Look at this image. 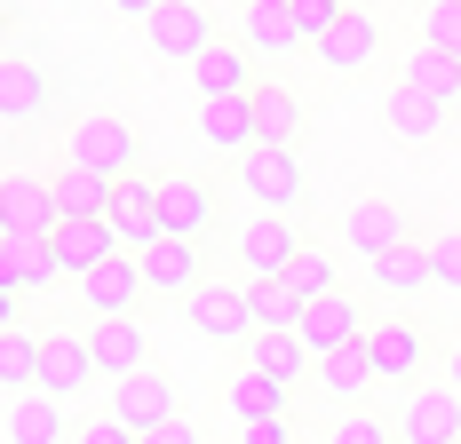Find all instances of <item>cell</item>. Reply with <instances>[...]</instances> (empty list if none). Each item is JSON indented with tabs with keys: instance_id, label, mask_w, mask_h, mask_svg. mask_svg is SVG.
<instances>
[{
	"instance_id": "cell-1",
	"label": "cell",
	"mask_w": 461,
	"mask_h": 444,
	"mask_svg": "<svg viewBox=\"0 0 461 444\" xmlns=\"http://www.w3.org/2000/svg\"><path fill=\"white\" fill-rule=\"evenodd\" d=\"M230 175L255 199V215H294V207L311 199V175H303L294 143H247V151L230 159Z\"/></svg>"
},
{
	"instance_id": "cell-2",
	"label": "cell",
	"mask_w": 461,
	"mask_h": 444,
	"mask_svg": "<svg viewBox=\"0 0 461 444\" xmlns=\"http://www.w3.org/2000/svg\"><path fill=\"white\" fill-rule=\"evenodd\" d=\"M215 40H223V32H215V8H207V0H159V8L143 16V48H151L159 64H184L191 72Z\"/></svg>"
},
{
	"instance_id": "cell-3",
	"label": "cell",
	"mask_w": 461,
	"mask_h": 444,
	"mask_svg": "<svg viewBox=\"0 0 461 444\" xmlns=\"http://www.w3.org/2000/svg\"><path fill=\"white\" fill-rule=\"evenodd\" d=\"M64 159H80L95 175H136L143 167V135L120 120V111H80L64 128Z\"/></svg>"
},
{
	"instance_id": "cell-4",
	"label": "cell",
	"mask_w": 461,
	"mask_h": 444,
	"mask_svg": "<svg viewBox=\"0 0 461 444\" xmlns=\"http://www.w3.org/2000/svg\"><path fill=\"white\" fill-rule=\"evenodd\" d=\"M136 262H143V286H151V302H191V294L215 278V254H207V238H151Z\"/></svg>"
},
{
	"instance_id": "cell-5",
	"label": "cell",
	"mask_w": 461,
	"mask_h": 444,
	"mask_svg": "<svg viewBox=\"0 0 461 444\" xmlns=\"http://www.w3.org/2000/svg\"><path fill=\"white\" fill-rule=\"evenodd\" d=\"M184 317H191V333H199V342H215V350H247V333H255L247 278H207V286L184 302Z\"/></svg>"
},
{
	"instance_id": "cell-6",
	"label": "cell",
	"mask_w": 461,
	"mask_h": 444,
	"mask_svg": "<svg viewBox=\"0 0 461 444\" xmlns=\"http://www.w3.org/2000/svg\"><path fill=\"white\" fill-rule=\"evenodd\" d=\"M398 444H461V389L438 373V381H414L398 389Z\"/></svg>"
},
{
	"instance_id": "cell-7",
	"label": "cell",
	"mask_w": 461,
	"mask_h": 444,
	"mask_svg": "<svg viewBox=\"0 0 461 444\" xmlns=\"http://www.w3.org/2000/svg\"><path fill=\"white\" fill-rule=\"evenodd\" d=\"M294 333H303V350H311V357H326V350L366 342L374 317H366V302H358L350 286H334V294H311V302H303V325H294Z\"/></svg>"
},
{
	"instance_id": "cell-8",
	"label": "cell",
	"mask_w": 461,
	"mask_h": 444,
	"mask_svg": "<svg viewBox=\"0 0 461 444\" xmlns=\"http://www.w3.org/2000/svg\"><path fill=\"white\" fill-rule=\"evenodd\" d=\"M159 222H167V238H215L223 182L215 175H159Z\"/></svg>"
},
{
	"instance_id": "cell-9",
	"label": "cell",
	"mask_w": 461,
	"mask_h": 444,
	"mask_svg": "<svg viewBox=\"0 0 461 444\" xmlns=\"http://www.w3.org/2000/svg\"><path fill=\"white\" fill-rule=\"evenodd\" d=\"M95 381V350H88V325H56V333H41V389L48 397H88Z\"/></svg>"
},
{
	"instance_id": "cell-10",
	"label": "cell",
	"mask_w": 461,
	"mask_h": 444,
	"mask_svg": "<svg viewBox=\"0 0 461 444\" xmlns=\"http://www.w3.org/2000/svg\"><path fill=\"white\" fill-rule=\"evenodd\" d=\"M334 230H342V246H350L358 262H374V254H390V246L414 238V222H406L398 199H350V207L334 215Z\"/></svg>"
},
{
	"instance_id": "cell-11",
	"label": "cell",
	"mask_w": 461,
	"mask_h": 444,
	"mask_svg": "<svg viewBox=\"0 0 461 444\" xmlns=\"http://www.w3.org/2000/svg\"><path fill=\"white\" fill-rule=\"evenodd\" d=\"M366 350H374V373H382V381L414 389L421 373H429V325H421V317H374Z\"/></svg>"
},
{
	"instance_id": "cell-12",
	"label": "cell",
	"mask_w": 461,
	"mask_h": 444,
	"mask_svg": "<svg viewBox=\"0 0 461 444\" xmlns=\"http://www.w3.org/2000/svg\"><path fill=\"white\" fill-rule=\"evenodd\" d=\"M112 230H120V246L128 254H143L151 238H167V222H159V167H136V175H120V191H112Z\"/></svg>"
},
{
	"instance_id": "cell-13",
	"label": "cell",
	"mask_w": 461,
	"mask_h": 444,
	"mask_svg": "<svg viewBox=\"0 0 461 444\" xmlns=\"http://www.w3.org/2000/svg\"><path fill=\"white\" fill-rule=\"evenodd\" d=\"M72 286H80V310H88V317H136L143 302H151L136 254H112V262H95L88 278H72Z\"/></svg>"
},
{
	"instance_id": "cell-14",
	"label": "cell",
	"mask_w": 461,
	"mask_h": 444,
	"mask_svg": "<svg viewBox=\"0 0 461 444\" xmlns=\"http://www.w3.org/2000/svg\"><path fill=\"white\" fill-rule=\"evenodd\" d=\"M294 254H303L294 215H247V230H239V278H286Z\"/></svg>"
},
{
	"instance_id": "cell-15",
	"label": "cell",
	"mask_w": 461,
	"mask_h": 444,
	"mask_svg": "<svg viewBox=\"0 0 461 444\" xmlns=\"http://www.w3.org/2000/svg\"><path fill=\"white\" fill-rule=\"evenodd\" d=\"M48 246H56V270H64V278H88L95 262L128 254L120 230H112V215H64L56 230H48Z\"/></svg>"
},
{
	"instance_id": "cell-16",
	"label": "cell",
	"mask_w": 461,
	"mask_h": 444,
	"mask_svg": "<svg viewBox=\"0 0 461 444\" xmlns=\"http://www.w3.org/2000/svg\"><path fill=\"white\" fill-rule=\"evenodd\" d=\"M104 413H120L128 429H159V421H176L184 404H176V373H159V365H143V373H128V381H112V404Z\"/></svg>"
},
{
	"instance_id": "cell-17",
	"label": "cell",
	"mask_w": 461,
	"mask_h": 444,
	"mask_svg": "<svg viewBox=\"0 0 461 444\" xmlns=\"http://www.w3.org/2000/svg\"><path fill=\"white\" fill-rule=\"evenodd\" d=\"M366 278H374V294H390V302H421V294L438 286V246H429V238H406V246L374 254Z\"/></svg>"
},
{
	"instance_id": "cell-18",
	"label": "cell",
	"mask_w": 461,
	"mask_h": 444,
	"mask_svg": "<svg viewBox=\"0 0 461 444\" xmlns=\"http://www.w3.org/2000/svg\"><path fill=\"white\" fill-rule=\"evenodd\" d=\"M0 437H8V444H72V437H80V421H72V404H64V397L24 389V397H8Z\"/></svg>"
},
{
	"instance_id": "cell-19",
	"label": "cell",
	"mask_w": 461,
	"mask_h": 444,
	"mask_svg": "<svg viewBox=\"0 0 461 444\" xmlns=\"http://www.w3.org/2000/svg\"><path fill=\"white\" fill-rule=\"evenodd\" d=\"M88 350L104 381H128L151 365V333H143V317H88Z\"/></svg>"
},
{
	"instance_id": "cell-20",
	"label": "cell",
	"mask_w": 461,
	"mask_h": 444,
	"mask_svg": "<svg viewBox=\"0 0 461 444\" xmlns=\"http://www.w3.org/2000/svg\"><path fill=\"white\" fill-rule=\"evenodd\" d=\"M311 48H319V64H326V72H366L374 56H382V24H374L366 8L350 0V8H342V16H334V24H326Z\"/></svg>"
},
{
	"instance_id": "cell-21",
	"label": "cell",
	"mask_w": 461,
	"mask_h": 444,
	"mask_svg": "<svg viewBox=\"0 0 461 444\" xmlns=\"http://www.w3.org/2000/svg\"><path fill=\"white\" fill-rule=\"evenodd\" d=\"M64 222V199H56V182L48 175H24V167H8V182H0V230H56Z\"/></svg>"
},
{
	"instance_id": "cell-22",
	"label": "cell",
	"mask_w": 461,
	"mask_h": 444,
	"mask_svg": "<svg viewBox=\"0 0 461 444\" xmlns=\"http://www.w3.org/2000/svg\"><path fill=\"white\" fill-rule=\"evenodd\" d=\"M255 64H263V56L223 32V40L191 64V88H199V95H255V88H263V72H255Z\"/></svg>"
},
{
	"instance_id": "cell-23",
	"label": "cell",
	"mask_w": 461,
	"mask_h": 444,
	"mask_svg": "<svg viewBox=\"0 0 461 444\" xmlns=\"http://www.w3.org/2000/svg\"><path fill=\"white\" fill-rule=\"evenodd\" d=\"M48 103H56V95H48V72L24 56V48H8V56H0V120H8V135L32 128Z\"/></svg>"
},
{
	"instance_id": "cell-24",
	"label": "cell",
	"mask_w": 461,
	"mask_h": 444,
	"mask_svg": "<svg viewBox=\"0 0 461 444\" xmlns=\"http://www.w3.org/2000/svg\"><path fill=\"white\" fill-rule=\"evenodd\" d=\"M56 278L64 270H56V246H48L41 230H0V286L8 294H41Z\"/></svg>"
},
{
	"instance_id": "cell-25",
	"label": "cell",
	"mask_w": 461,
	"mask_h": 444,
	"mask_svg": "<svg viewBox=\"0 0 461 444\" xmlns=\"http://www.w3.org/2000/svg\"><path fill=\"white\" fill-rule=\"evenodd\" d=\"M239 365H255V373H278V381H294V389L319 373V357L303 350V333H294V325H255V333H247V350H239Z\"/></svg>"
},
{
	"instance_id": "cell-26",
	"label": "cell",
	"mask_w": 461,
	"mask_h": 444,
	"mask_svg": "<svg viewBox=\"0 0 461 444\" xmlns=\"http://www.w3.org/2000/svg\"><path fill=\"white\" fill-rule=\"evenodd\" d=\"M239 40L255 48L263 64H278V56H294V48H311V32H303V16H294V0H247V24H239Z\"/></svg>"
},
{
	"instance_id": "cell-27",
	"label": "cell",
	"mask_w": 461,
	"mask_h": 444,
	"mask_svg": "<svg viewBox=\"0 0 461 444\" xmlns=\"http://www.w3.org/2000/svg\"><path fill=\"white\" fill-rule=\"evenodd\" d=\"M374 381H382V373H374V350H366V342H350V350H326V357H319V373H311V389H319L326 404H342V413L366 397Z\"/></svg>"
},
{
	"instance_id": "cell-28",
	"label": "cell",
	"mask_w": 461,
	"mask_h": 444,
	"mask_svg": "<svg viewBox=\"0 0 461 444\" xmlns=\"http://www.w3.org/2000/svg\"><path fill=\"white\" fill-rule=\"evenodd\" d=\"M199 143L223 151V159H239L255 143V103L247 95H199Z\"/></svg>"
},
{
	"instance_id": "cell-29",
	"label": "cell",
	"mask_w": 461,
	"mask_h": 444,
	"mask_svg": "<svg viewBox=\"0 0 461 444\" xmlns=\"http://www.w3.org/2000/svg\"><path fill=\"white\" fill-rule=\"evenodd\" d=\"M446 120H454V111H446V103H438V95H414V88H390L382 95V128L398 135V143H438V135H446Z\"/></svg>"
},
{
	"instance_id": "cell-30",
	"label": "cell",
	"mask_w": 461,
	"mask_h": 444,
	"mask_svg": "<svg viewBox=\"0 0 461 444\" xmlns=\"http://www.w3.org/2000/svg\"><path fill=\"white\" fill-rule=\"evenodd\" d=\"M294 404V381H278V373H255V365H239L223 381V413L230 421H271V413H286Z\"/></svg>"
},
{
	"instance_id": "cell-31",
	"label": "cell",
	"mask_w": 461,
	"mask_h": 444,
	"mask_svg": "<svg viewBox=\"0 0 461 444\" xmlns=\"http://www.w3.org/2000/svg\"><path fill=\"white\" fill-rule=\"evenodd\" d=\"M398 88H414V95H438L446 111L461 103V56H446V48H429L421 40L406 64H398Z\"/></svg>"
},
{
	"instance_id": "cell-32",
	"label": "cell",
	"mask_w": 461,
	"mask_h": 444,
	"mask_svg": "<svg viewBox=\"0 0 461 444\" xmlns=\"http://www.w3.org/2000/svg\"><path fill=\"white\" fill-rule=\"evenodd\" d=\"M247 103H255V143H294L303 135V95L286 88V80H263Z\"/></svg>"
},
{
	"instance_id": "cell-33",
	"label": "cell",
	"mask_w": 461,
	"mask_h": 444,
	"mask_svg": "<svg viewBox=\"0 0 461 444\" xmlns=\"http://www.w3.org/2000/svg\"><path fill=\"white\" fill-rule=\"evenodd\" d=\"M56 199H64V215H104L112 207V191H120V175H95V167H80V159H56Z\"/></svg>"
},
{
	"instance_id": "cell-34",
	"label": "cell",
	"mask_w": 461,
	"mask_h": 444,
	"mask_svg": "<svg viewBox=\"0 0 461 444\" xmlns=\"http://www.w3.org/2000/svg\"><path fill=\"white\" fill-rule=\"evenodd\" d=\"M0 381H8V397L41 389V333H24V325H0Z\"/></svg>"
},
{
	"instance_id": "cell-35",
	"label": "cell",
	"mask_w": 461,
	"mask_h": 444,
	"mask_svg": "<svg viewBox=\"0 0 461 444\" xmlns=\"http://www.w3.org/2000/svg\"><path fill=\"white\" fill-rule=\"evenodd\" d=\"M247 302H255V325H303L294 278H247Z\"/></svg>"
},
{
	"instance_id": "cell-36",
	"label": "cell",
	"mask_w": 461,
	"mask_h": 444,
	"mask_svg": "<svg viewBox=\"0 0 461 444\" xmlns=\"http://www.w3.org/2000/svg\"><path fill=\"white\" fill-rule=\"evenodd\" d=\"M326 444H398V421H390V413H374V404H350V413H334Z\"/></svg>"
},
{
	"instance_id": "cell-37",
	"label": "cell",
	"mask_w": 461,
	"mask_h": 444,
	"mask_svg": "<svg viewBox=\"0 0 461 444\" xmlns=\"http://www.w3.org/2000/svg\"><path fill=\"white\" fill-rule=\"evenodd\" d=\"M286 278H294V294L311 302V294H334V286H342V262L326 254L319 238H303V254H294V270H286Z\"/></svg>"
},
{
	"instance_id": "cell-38",
	"label": "cell",
	"mask_w": 461,
	"mask_h": 444,
	"mask_svg": "<svg viewBox=\"0 0 461 444\" xmlns=\"http://www.w3.org/2000/svg\"><path fill=\"white\" fill-rule=\"evenodd\" d=\"M421 16V40L446 48V56H461V0H429V8H414Z\"/></svg>"
},
{
	"instance_id": "cell-39",
	"label": "cell",
	"mask_w": 461,
	"mask_h": 444,
	"mask_svg": "<svg viewBox=\"0 0 461 444\" xmlns=\"http://www.w3.org/2000/svg\"><path fill=\"white\" fill-rule=\"evenodd\" d=\"M72 444H143V429H128L120 413H88V421H80V437H72Z\"/></svg>"
},
{
	"instance_id": "cell-40",
	"label": "cell",
	"mask_w": 461,
	"mask_h": 444,
	"mask_svg": "<svg viewBox=\"0 0 461 444\" xmlns=\"http://www.w3.org/2000/svg\"><path fill=\"white\" fill-rule=\"evenodd\" d=\"M438 294H461V230H438Z\"/></svg>"
},
{
	"instance_id": "cell-41",
	"label": "cell",
	"mask_w": 461,
	"mask_h": 444,
	"mask_svg": "<svg viewBox=\"0 0 461 444\" xmlns=\"http://www.w3.org/2000/svg\"><path fill=\"white\" fill-rule=\"evenodd\" d=\"M239 444H294V421L271 413V421H239Z\"/></svg>"
},
{
	"instance_id": "cell-42",
	"label": "cell",
	"mask_w": 461,
	"mask_h": 444,
	"mask_svg": "<svg viewBox=\"0 0 461 444\" xmlns=\"http://www.w3.org/2000/svg\"><path fill=\"white\" fill-rule=\"evenodd\" d=\"M342 8H350V0H294V16H303V32H311V40H319L326 24L342 16Z\"/></svg>"
},
{
	"instance_id": "cell-43",
	"label": "cell",
	"mask_w": 461,
	"mask_h": 444,
	"mask_svg": "<svg viewBox=\"0 0 461 444\" xmlns=\"http://www.w3.org/2000/svg\"><path fill=\"white\" fill-rule=\"evenodd\" d=\"M143 444H207V437H199V421H184V413H176V421H159Z\"/></svg>"
},
{
	"instance_id": "cell-44",
	"label": "cell",
	"mask_w": 461,
	"mask_h": 444,
	"mask_svg": "<svg viewBox=\"0 0 461 444\" xmlns=\"http://www.w3.org/2000/svg\"><path fill=\"white\" fill-rule=\"evenodd\" d=\"M438 373H446V381H454V389H461V333H454V342H446V350H438Z\"/></svg>"
},
{
	"instance_id": "cell-45",
	"label": "cell",
	"mask_w": 461,
	"mask_h": 444,
	"mask_svg": "<svg viewBox=\"0 0 461 444\" xmlns=\"http://www.w3.org/2000/svg\"><path fill=\"white\" fill-rule=\"evenodd\" d=\"M112 8H120V16H151L159 0H112Z\"/></svg>"
},
{
	"instance_id": "cell-46",
	"label": "cell",
	"mask_w": 461,
	"mask_h": 444,
	"mask_svg": "<svg viewBox=\"0 0 461 444\" xmlns=\"http://www.w3.org/2000/svg\"><path fill=\"white\" fill-rule=\"evenodd\" d=\"M414 8H429V0H414Z\"/></svg>"
}]
</instances>
